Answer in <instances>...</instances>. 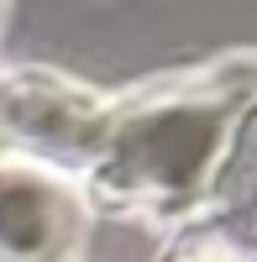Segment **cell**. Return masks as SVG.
Returning <instances> with one entry per match:
<instances>
[{"instance_id":"4","label":"cell","mask_w":257,"mask_h":262,"mask_svg":"<svg viewBox=\"0 0 257 262\" xmlns=\"http://www.w3.org/2000/svg\"><path fill=\"white\" fill-rule=\"evenodd\" d=\"M163 262H257V242L226 236L216 226H189V231H179L174 252Z\"/></svg>"},{"instance_id":"1","label":"cell","mask_w":257,"mask_h":262,"mask_svg":"<svg viewBox=\"0 0 257 262\" xmlns=\"http://www.w3.org/2000/svg\"><path fill=\"white\" fill-rule=\"evenodd\" d=\"M252 100L257 48H231L126 90H105L74 189L90 215L142 221L179 236L200 221L226 137Z\"/></svg>"},{"instance_id":"2","label":"cell","mask_w":257,"mask_h":262,"mask_svg":"<svg viewBox=\"0 0 257 262\" xmlns=\"http://www.w3.org/2000/svg\"><path fill=\"white\" fill-rule=\"evenodd\" d=\"M90 205L58 173L0 158V262H79Z\"/></svg>"},{"instance_id":"5","label":"cell","mask_w":257,"mask_h":262,"mask_svg":"<svg viewBox=\"0 0 257 262\" xmlns=\"http://www.w3.org/2000/svg\"><path fill=\"white\" fill-rule=\"evenodd\" d=\"M6 21H11V0H0V37H6Z\"/></svg>"},{"instance_id":"3","label":"cell","mask_w":257,"mask_h":262,"mask_svg":"<svg viewBox=\"0 0 257 262\" xmlns=\"http://www.w3.org/2000/svg\"><path fill=\"white\" fill-rule=\"evenodd\" d=\"M195 226H216L226 236L257 242V100L231 126L226 152L216 163V179H210V194H205V210H200Z\"/></svg>"}]
</instances>
